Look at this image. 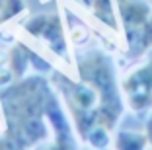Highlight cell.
<instances>
[{
	"label": "cell",
	"mask_w": 152,
	"mask_h": 150,
	"mask_svg": "<svg viewBox=\"0 0 152 150\" xmlns=\"http://www.w3.org/2000/svg\"><path fill=\"white\" fill-rule=\"evenodd\" d=\"M103 150H107V148H103Z\"/></svg>",
	"instance_id": "obj_7"
},
{
	"label": "cell",
	"mask_w": 152,
	"mask_h": 150,
	"mask_svg": "<svg viewBox=\"0 0 152 150\" xmlns=\"http://www.w3.org/2000/svg\"><path fill=\"white\" fill-rule=\"evenodd\" d=\"M119 27L129 55H144L152 49V6L146 0H115Z\"/></svg>",
	"instance_id": "obj_2"
},
{
	"label": "cell",
	"mask_w": 152,
	"mask_h": 150,
	"mask_svg": "<svg viewBox=\"0 0 152 150\" xmlns=\"http://www.w3.org/2000/svg\"><path fill=\"white\" fill-rule=\"evenodd\" d=\"M121 92L125 103L134 113L152 111V49L142 55L137 64L121 78Z\"/></svg>",
	"instance_id": "obj_3"
},
{
	"label": "cell",
	"mask_w": 152,
	"mask_h": 150,
	"mask_svg": "<svg viewBox=\"0 0 152 150\" xmlns=\"http://www.w3.org/2000/svg\"><path fill=\"white\" fill-rule=\"evenodd\" d=\"M76 68L80 80H86L99 92V123L113 131L125 109V97L121 92V82H117L111 57L98 47L84 49L76 55Z\"/></svg>",
	"instance_id": "obj_1"
},
{
	"label": "cell",
	"mask_w": 152,
	"mask_h": 150,
	"mask_svg": "<svg viewBox=\"0 0 152 150\" xmlns=\"http://www.w3.org/2000/svg\"><path fill=\"white\" fill-rule=\"evenodd\" d=\"M146 137H148V142H150V146H152V115H150V119H148V123H146Z\"/></svg>",
	"instance_id": "obj_6"
},
{
	"label": "cell",
	"mask_w": 152,
	"mask_h": 150,
	"mask_svg": "<svg viewBox=\"0 0 152 150\" xmlns=\"http://www.w3.org/2000/svg\"><path fill=\"white\" fill-rule=\"evenodd\" d=\"M148 144H150V142H148L146 132L131 131V129L117 131L115 138H113L115 150H146Z\"/></svg>",
	"instance_id": "obj_5"
},
{
	"label": "cell",
	"mask_w": 152,
	"mask_h": 150,
	"mask_svg": "<svg viewBox=\"0 0 152 150\" xmlns=\"http://www.w3.org/2000/svg\"><path fill=\"white\" fill-rule=\"evenodd\" d=\"M23 29L31 37L39 39L61 59H68V43L64 33V23L58 14H37L27 18Z\"/></svg>",
	"instance_id": "obj_4"
}]
</instances>
